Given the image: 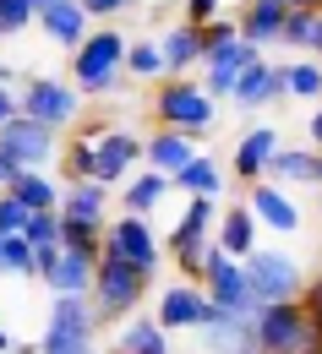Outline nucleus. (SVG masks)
Wrapping results in <instances>:
<instances>
[{
    "instance_id": "a878e982",
    "label": "nucleus",
    "mask_w": 322,
    "mask_h": 354,
    "mask_svg": "<svg viewBox=\"0 0 322 354\" xmlns=\"http://www.w3.org/2000/svg\"><path fill=\"white\" fill-rule=\"evenodd\" d=\"M170 191H175V185H170L164 175H153V169H142L137 180H126V191H120V207H126L132 218H147V213H153V207H159V202H164Z\"/></svg>"
},
{
    "instance_id": "c9c22d12",
    "label": "nucleus",
    "mask_w": 322,
    "mask_h": 354,
    "mask_svg": "<svg viewBox=\"0 0 322 354\" xmlns=\"http://www.w3.org/2000/svg\"><path fill=\"white\" fill-rule=\"evenodd\" d=\"M312 28H317V11H289V17H284V28H278V44L306 49V44H312Z\"/></svg>"
},
{
    "instance_id": "6e6552de",
    "label": "nucleus",
    "mask_w": 322,
    "mask_h": 354,
    "mask_svg": "<svg viewBox=\"0 0 322 354\" xmlns=\"http://www.w3.org/2000/svg\"><path fill=\"white\" fill-rule=\"evenodd\" d=\"M17 115H28V120H39L49 131H60V126H71L77 115H82V98L71 82H60V77H28V88L17 93Z\"/></svg>"
},
{
    "instance_id": "37998d69",
    "label": "nucleus",
    "mask_w": 322,
    "mask_h": 354,
    "mask_svg": "<svg viewBox=\"0 0 322 354\" xmlns=\"http://www.w3.org/2000/svg\"><path fill=\"white\" fill-rule=\"evenodd\" d=\"M55 262H60V245H39V251H33V278H49Z\"/></svg>"
},
{
    "instance_id": "473e14b6",
    "label": "nucleus",
    "mask_w": 322,
    "mask_h": 354,
    "mask_svg": "<svg viewBox=\"0 0 322 354\" xmlns=\"http://www.w3.org/2000/svg\"><path fill=\"white\" fill-rule=\"evenodd\" d=\"M126 71L132 77H164V55L153 39H137V44H126Z\"/></svg>"
},
{
    "instance_id": "4c0bfd02",
    "label": "nucleus",
    "mask_w": 322,
    "mask_h": 354,
    "mask_svg": "<svg viewBox=\"0 0 322 354\" xmlns=\"http://www.w3.org/2000/svg\"><path fill=\"white\" fill-rule=\"evenodd\" d=\"M22 223H28V207L11 191H0V234H22Z\"/></svg>"
},
{
    "instance_id": "2f4dec72",
    "label": "nucleus",
    "mask_w": 322,
    "mask_h": 354,
    "mask_svg": "<svg viewBox=\"0 0 322 354\" xmlns=\"http://www.w3.org/2000/svg\"><path fill=\"white\" fill-rule=\"evenodd\" d=\"M0 272L11 278H33V245L22 234H0Z\"/></svg>"
},
{
    "instance_id": "864d4df0",
    "label": "nucleus",
    "mask_w": 322,
    "mask_h": 354,
    "mask_svg": "<svg viewBox=\"0 0 322 354\" xmlns=\"http://www.w3.org/2000/svg\"><path fill=\"white\" fill-rule=\"evenodd\" d=\"M109 354H120V349H109Z\"/></svg>"
},
{
    "instance_id": "f3484780",
    "label": "nucleus",
    "mask_w": 322,
    "mask_h": 354,
    "mask_svg": "<svg viewBox=\"0 0 322 354\" xmlns=\"http://www.w3.org/2000/svg\"><path fill=\"white\" fill-rule=\"evenodd\" d=\"M274 153H278V131H274V126H251V131L235 142V180H240V185L268 180Z\"/></svg>"
},
{
    "instance_id": "79ce46f5",
    "label": "nucleus",
    "mask_w": 322,
    "mask_h": 354,
    "mask_svg": "<svg viewBox=\"0 0 322 354\" xmlns=\"http://www.w3.org/2000/svg\"><path fill=\"white\" fill-rule=\"evenodd\" d=\"M82 11H88V22H109V17H120L132 0H77Z\"/></svg>"
},
{
    "instance_id": "9d476101",
    "label": "nucleus",
    "mask_w": 322,
    "mask_h": 354,
    "mask_svg": "<svg viewBox=\"0 0 322 354\" xmlns=\"http://www.w3.org/2000/svg\"><path fill=\"white\" fill-rule=\"evenodd\" d=\"M104 257H120V262L142 267V272H159V234L147 229V218H132L120 213L115 223H104Z\"/></svg>"
},
{
    "instance_id": "a18cd8bd",
    "label": "nucleus",
    "mask_w": 322,
    "mask_h": 354,
    "mask_svg": "<svg viewBox=\"0 0 322 354\" xmlns=\"http://www.w3.org/2000/svg\"><path fill=\"white\" fill-rule=\"evenodd\" d=\"M306 136H312V147H317V153H322V109H317V115H312V120H306Z\"/></svg>"
},
{
    "instance_id": "c03bdc74",
    "label": "nucleus",
    "mask_w": 322,
    "mask_h": 354,
    "mask_svg": "<svg viewBox=\"0 0 322 354\" xmlns=\"http://www.w3.org/2000/svg\"><path fill=\"white\" fill-rule=\"evenodd\" d=\"M11 115H17V93H11V88H6V82H0V126H6Z\"/></svg>"
},
{
    "instance_id": "20e7f679",
    "label": "nucleus",
    "mask_w": 322,
    "mask_h": 354,
    "mask_svg": "<svg viewBox=\"0 0 322 354\" xmlns=\"http://www.w3.org/2000/svg\"><path fill=\"white\" fill-rule=\"evenodd\" d=\"M213 223H219L213 196H186L181 223H175L170 240H164V251L175 257V267L186 272V283H202V262H208V245H213Z\"/></svg>"
},
{
    "instance_id": "5701e85b",
    "label": "nucleus",
    "mask_w": 322,
    "mask_h": 354,
    "mask_svg": "<svg viewBox=\"0 0 322 354\" xmlns=\"http://www.w3.org/2000/svg\"><path fill=\"white\" fill-rule=\"evenodd\" d=\"M268 185L289 191V185H317V147H278L268 164Z\"/></svg>"
},
{
    "instance_id": "bb28decb",
    "label": "nucleus",
    "mask_w": 322,
    "mask_h": 354,
    "mask_svg": "<svg viewBox=\"0 0 322 354\" xmlns=\"http://www.w3.org/2000/svg\"><path fill=\"white\" fill-rule=\"evenodd\" d=\"M6 191H11V196H17L22 207H28V213H44V207H60V185H55V180L44 175V169H22V175L11 180Z\"/></svg>"
},
{
    "instance_id": "2eb2a0df",
    "label": "nucleus",
    "mask_w": 322,
    "mask_h": 354,
    "mask_svg": "<svg viewBox=\"0 0 322 354\" xmlns=\"http://www.w3.org/2000/svg\"><path fill=\"white\" fill-rule=\"evenodd\" d=\"M197 153H202L197 136H186V131H164V126H159L153 136H142V158H147V169L164 175V180H175Z\"/></svg>"
},
{
    "instance_id": "39448f33",
    "label": "nucleus",
    "mask_w": 322,
    "mask_h": 354,
    "mask_svg": "<svg viewBox=\"0 0 322 354\" xmlns=\"http://www.w3.org/2000/svg\"><path fill=\"white\" fill-rule=\"evenodd\" d=\"M71 66H77V88L82 93H109L126 71V39L120 28H93L82 44L71 49Z\"/></svg>"
},
{
    "instance_id": "58836bf2",
    "label": "nucleus",
    "mask_w": 322,
    "mask_h": 354,
    "mask_svg": "<svg viewBox=\"0 0 322 354\" xmlns=\"http://www.w3.org/2000/svg\"><path fill=\"white\" fill-rule=\"evenodd\" d=\"M197 33H202V55H208V49H219V44H230V39H240V33H235V17H213V22H208V28H197Z\"/></svg>"
},
{
    "instance_id": "aec40b11",
    "label": "nucleus",
    "mask_w": 322,
    "mask_h": 354,
    "mask_svg": "<svg viewBox=\"0 0 322 354\" xmlns=\"http://www.w3.org/2000/svg\"><path fill=\"white\" fill-rule=\"evenodd\" d=\"M39 28H44V33H49L60 49H77V44L93 33L88 11H82L77 0H49V6H39Z\"/></svg>"
},
{
    "instance_id": "9b49d317",
    "label": "nucleus",
    "mask_w": 322,
    "mask_h": 354,
    "mask_svg": "<svg viewBox=\"0 0 322 354\" xmlns=\"http://www.w3.org/2000/svg\"><path fill=\"white\" fill-rule=\"evenodd\" d=\"M137 158H142V136L120 131V126H98V131H93V180H98V185L126 180Z\"/></svg>"
},
{
    "instance_id": "ea45409f",
    "label": "nucleus",
    "mask_w": 322,
    "mask_h": 354,
    "mask_svg": "<svg viewBox=\"0 0 322 354\" xmlns=\"http://www.w3.org/2000/svg\"><path fill=\"white\" fill-rule=\"evenodd\" d=\"M213 17H224V0H186V28H208Z\"/></svg>"
},
{
    "instance_id": "c756f323",
    "label": "nucleus",
    "mask_w": 322,
    "mask_h": 354,
    "mask_svg": "<svg viewBox=\"0 0 322 354\" xmlns=\"http://www.w3.org/2000/svg\"><path fill=\"white\" fill-rule=\"evenodd\" d=\"M60 251H77V257L98 262V257H104V223H71V218H60Z\"/></svg>"
},
{
    "instance_id": "72a5a7b5",
    "label": "nucleus",
    "mask_w": 322,
    "mask_h": 354,
    "mask_svg": "<svg viewBox=\"0 0 322 354\" xmlns=\"http://www.w3.org/2000/svg\"><path fill=\"white\" fill-rule=\"evenodd\" d=\"M22 240L39 251V245H60V213L55 207H44V213H28V223H22Z\"/></svg>"
},
{
    "instance_id": "8fccbe9b",
    "label": "nucleus",
    "mask_w": 322,
    "mask_h": 354,
    "mask_svg": "<svg viewBox=\"0 0 322 354\" xmlns=\"http://www.w3.org/2000/svg\"><path fill=\"white\" fill-rule=\"evenodd\" d=\"M0 354H11V338H6V327H0Z\"/></svg>"
},
{
    "instance_id": "ddd939ff",
    "label": "nucleus",
    "mask_w": 322,
    "mask_h": 354,
    "mask_svg": "<svg viewBox=\"0 0 322 354\" xmlns=\"http://www.w3.org/2000/svg\"><path fill=\"white\" fill-rule=\"evenodd\" d=\"M246 207H251L257 229H274V234H295V229H301V202H295L289 191L268 185V180H257V185H251Z\"/></svg>"
},
{
    "instance_id": "cd10ccee",
    "label": "nucleus",
    "mask_w": 322,
    "mask_h": 354,
    "mask_svg": "<svg viewBox=\"0 0 322 354\" xmlns=\"http://www.w3.org/2000/svg\"><path fill=\"white\" fill-rule=\"evenodd\" d=\"M170 185H175V191H186V196H213V202H219L224 175H219V164H213L208 153H197V158H191V164H186L181 175L170 180Z\"/></svg>"
},
{
    "instance_id": "1a4fd4ad",
    "label": "nucleus",
    "mask_w": 322,
    "mask_h": 354,
    "mask_svg": "<svg viewBox=\"0 0 322 354\" xmlns=\"http://www.w3.org/2000/svg\"><path fill=\"white\" fill-rule=\"evenodd\" d=\"M0 153H6L17 169H44L49 158L60 153V142H55L49 126L28 120V115H11V120L0 126Z\"/></svg>"
},
{
    "instance_id": "6ab92c4d",
    "label": "nucleus",
    "mask_w": 322,
    "mask_h": 354,
    "mask_svg": "<svg viewBox=\"0 0 322 354\" xmlns=\"http://www.w3.org/2000/svg\"><path fill=\"white\" fill-rule=\"evenodd\" d=\"M284 17H289V6H284V0H246V11L235 17V33H240L251 49H268V44H278Z\"/></svg>"
},
{
    "instance_id": "412c9836",
    "label": "nucleus",
    "mask_w": 322,
    "mask_h": 354,
    "mask_svg": "<svg viewBox=\"0 0 322 354\" xmlns=\"http://www.w3.org/2000/svg\"><path fill=\"white\" fill-rule=\"evenodd\" d=\"M213 245H219L224 257H235V262H246V257L257 251V218H251L246 202L230 207V213H219V223H213Z\"/></svg>"
},
{
    "instance_id": "0eeeda50",
    "label": "nucleus",
    "mask_w": 322,
    "mask_h": 354,
    "mask_svg": "<svg viewBox=\"0 0 322 354\" xmlns=\"http://www.w3.org/2000/svg\"><path fill=\"white\" fill-rule=\"evenodd\" d=\"M153 115H159V126L164 131H186V136H202L208 126H213V98H208V88H197V82H186V77H170L164 88H159V98H153Z\"/></svg>"
},
{
    "instance_id": "f704fd0d",
    "label": "nucleus",
    "mask_w": 322,
    "mask_h": 354,
    "mask_svg": "<svg viewBox=\"0 0 322 354\" xmlns=\"http://www.w3.org/2000/svg\"><path fill=\"white\" fill-rule=\"evenodd\" d=\"M60 164H66V180H93V131L77 136V142L60 153Z\"/></svg>"
},
{
    "instance_id": "f03ea898",
    "label": "nucleus",
    "mask_w": 322,
    "mask_h": 354,
    "mask_svg": "<svg viewBox=\"0 0 322 354\" xmlns=\"http://www.w3.org/2000/svg\"><path fill=\"white\" fill-rule=\"evenodd\" d=\"M246 289H251V300L257 306H284V300H301V289H306V267L295 262L289 251H274V245H257L246 262Z\"/></svg>"
},
{
    "instance_id": "e433bc0d",
    "label": "nucleus",
    "mask_w": 322,
    "mask_h": 354,
    "mask_svg": "<svg viewBox=\"0 0 322 354\" xmlns=\"http://www.w3.org/2000/svg\"><path fill=\"white\" fill-rule=\"evenodd\" d=\"M33 17H39V11H33V0H0V39L22 33Z\"/></svg>"
},
{
    "instance_id": "5fc2aeb1",
    "label": "nucleus",
    "mask_w": 322,
    "mask_h": 354,
    "mask_svg": "<svg viewBox=\"0 0 322 354\" xmlns=\"http://www.w3.org/2000/svg\"><path fill=\"white\" fill-rule=\"evenodd\" d=\"M317 11H322V0H317Z\"/></svg>"
},
{
    "instance_id": "49530a36",
    "label": "nucleus",
    "mask_w": 322,
    "mask_h": 354,
    "mask_svg": "<svg viewBox=\"0 0 322 354\" xmlns=\"http://www.w3.org/2000/svg\"><path fill=\"white\" fill-rule=\"evenodd\" d=\"M22 175V169H17V164H11V158H6V153H0V191H6V185H11V180Z\"/></svg>"
},
{
    "instance_id": "a211bd4d",
    "label": "nucleus",
    "mask_w": 322,
    "mask_h": 354,
    "mask_svg": "<svg viewBox=\"0 0 322 354\" xmlns=\"http://www.w3.org/2000/svg\"><path fill=\"white\" fill-rule=\"evenodd\" d=\"M230 98L240 104V109H262V104H278V98H284V71H278L274 60H251V66L235 77Z\"/></svg>"
},
{
    "instance_id": "dca6fc26",
    "label": "nucleus",
    "mask_w": 322,
    "mask_h": 354,
    "mask_svg": "<svg viewBox=\"0 0 322 354\" xmlns=\"http://www.w3.org/2000/svg\"><path fill=\"white\" fill-rule=\"evenodd\" d=\"M251 60H262V49H251L246 39H230V44L208 49V55H202V66H208V98H230L235 77H240Z\"/></svg>"
},
{
    "instance_id": "393cba45",
    "label": "nucleus",
    "mask_w": 322,
    "mask_h": 354,
    "mask_svg": "<svg viewBox=\"0 0 322 354\" xmlns=\"http://www.w3.org/2000/svg\"><path fill=\"white\" fill-rule=\"evenodd\" d=\"M115 349H120V354H175V349H170V333H164L153 316H132V322L120 327Z\"/></svg>"
},
{
    "instance_id": "423d86ee",
    "label": "nucleus",
    "mask_w": 322,
    "mask_h": 354,
    "mask_svg": "<svg viewBox=\"0 0 322 354\" xmlns=\"http://www.w3.org/2000/svg\"><path fill=\"white\" fill-rule=\"evenodd\" d=\"M93 333H98V316H93L88 295H55L39 354H93Z\"/></svg>"
},
{
    "instance_id": "7c9ffc66",
    "label": "nucleus",
    "mask_w": 322,
    "mask_h": 354,
    "mask_svg": "<svg viewBox=\"0 0 322 354\" xmlns=\"http://www.w3.org/2000/svg\"><path fill=\"white\" fill-rule=\"evenodd\" d=\"M284 71V98H322V66L317 60H289Z\"/></svg>"
},
{
    "instance_id": "3c124183",
    "label": "nucleus",
    "mask_w": 322,
    "mask_h": 354,
    "mask_svg": "<svg viewBox=\"0 0 322 354\" xmlns=\"http://www.w3.org/2000/svg\"><path fill=\"white\" fill-rule=\"evenodd\" d=\"M317 191H322V153H317Z\"/></svg>"
},
{
    "instance_id": "603ef678",
    "label": "nucleus",
    "mask_w": 322,
    "mask_h": 354,
    "mask_svg": "<svg viewBox=\"0 0 322 354\" xmlns=\"http://www.w3.org/2000/svg\"><path fill=\"white\" fill-rule=\"evenodd\" d=\"M39 6H49V0H33V11H39Z\"/></svg>"
},
{
    "instance_id": "4468645a",
    "label": "nucleus",
    "mask_w": 322,
    "mask_h": 354,
    "mask_svg": "<svg viewBox=\"0 0 322 354\" xmlns=\"http://www.w3.org/2000/svg\"><path fill=\"white\" fill-rule=\"evenodd\" d=\"M202 310H208V295L197 289V283H170L164 295H159V306H153V322L164 327V333H186V327H202Z\"/></svg>"
},
{
    "instance_id": "09e8293b",
    "label": "nucleus",
    "mask_w": 322,
    "mask_h": 354,
    "mask_svg": "<svg viewBox=\"0 0 322 354\" xmlns=\"http://www.w3.org/2000/svg\"><path fill=\"white\" fill-rule=\"evenodd\" d=\"M289 11H317V0H284Z\"/></svg>"
},
{
    "instance_id": "c85d7f7f",
    "label": "nucleus",
    "mask_w": 322,
    "mask_h": 354,
    "mask_svg": "<svg viewBox=\"0 0 322 354\" xmlns=\"http://www.w3.org/2000/svg\"><path fill=\"white\" fill-rule=\"evenodd\" d=\"M44 283L55 295H88L93 289V262L77 257V251H60V262H55V272H49Z\"/></svg>"
},
{
    "instance_id": "a19ab883",
    "label": "nucleus",
    "mask_w": 322,
    "mask_h": 354,
    "mask_svg": "<svg viewBox=\"0 0 322 354\" xmlns=\"http://www.w3.org/2000/svg\"><path fill=\"white\" fill-rule=\"evenodd\" d=\"M301 310L312 316V327L322 333V272H317V278H306V289H301Z\"/></svg>"
},
{
    "instance_id": "b1692460",
    "label": "nucleus",
    "mask_w": 322,
    "mask_h": 354,
    "mask_svg": "<svg viewBox=\"0 0 322 354\" xmlns=\"http://www.w3.org/2000/svg\"><path fill=\"white\" fill-rule=\"evenodd\" d=\"M159 55H164V77H186L191 66H202V33L181 22V28H170V33H164Z\"/></svg>"
},
{
    "instance_id": "f257e3e1",
    "label": "nucleus",
    "mask_w": 322,
    "mask_h": 354,
    "mask_svg": "<svg viewBox=\"0 0 322 354\" xmlns=\"http://www.w3.org/2000/svg\"><path fill=\"white\" fill-rule=\"evenodd\" d=\"M147 289H153V272L120 262V257H98V262H93L88 306H93L98 322H120V316H132V310L147 300Z\"/></svg>"
},
{
    "instance_id": "de8ad7c7",
    "label": "nucleus",
    "mask_w": 322,
    "mask_h": 354,
    "mask_svg": "<svg viewBox=\"0 0 322 354\" xmlns=\"http://www.w3.org/2000/svg\"><path fill=\"white\" fill-rule=\"evenodd\" d=\"M306 49L317 55V66H322V11H317V28H312V44H306Z\"/></svg>"
},
{
    "instance_id": "f8f14e48",
    "label": "nucleus",
    "mask_w": 322,
    "mask_h": 354,
    "mask_svg": "<svg viewBox=\"0 0 322 354\" xmlns=\"http://www.w3.org/2000/svg\"><path fill=\"white\" fill-rule=\"evenodd\" d=\"M197 333H202L208 354H262V349H257V327H251V316H235V310L208 306Z\"/></svg>"
},
{
    "instance_id": "4be33fe9",
    "label": "nucleus",
    "mask_w": 322,
    "mask_h": 354,
    "mask_svg": "<svg viewBox=\"0 0 322 354\" xmlns=\"http://www.w3.org/2000/svg\"><path fill=\"white\" fill-rule=\"evenodd\" d=\"M104 207H109V185H98V180H71L66 191H60V218L71 223H104Z\"/></svg>"
},
{
    "instance_id": "7ed1b4c3",
    "label": "nucleus",
    "mask_w": 322,
    "mask_h": 354,
    "mask_svg": "<svg viewBox=\"0 0 322 354\" xmlns=\"http://www.w3.org/2000/svg\"><path fill=\"white\" fill-rule=\"evenodd\" d=\"M251 327H257V349L262 354H322V333L312 327V316L301 310V300L262 306L251 316Z\"/></svg>"
}]
</instances>
